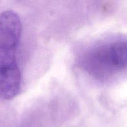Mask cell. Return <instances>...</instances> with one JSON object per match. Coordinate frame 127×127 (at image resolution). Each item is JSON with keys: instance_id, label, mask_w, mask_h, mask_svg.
Instances as JSON below:
<instances>
[{"instance_id": "obj_1", "label": "cell", "mask_w": 127, "mask_h": 127, "mask_svg": "<svg viewBox=\"0 0 127 127\" xmlns=\"http://www.w3.org/2000/svg\"><path fill=\"white\" fill-rule=\"evenodd\" d=\"M96 68L106 72L127 71V39H120L96 51L92 57Z\"/></svg>"}, {"instance_id": "obj_2", "label": "cell", "mask_w": 127, "mask_h": 127, "mask_svg": "<svg viewBox=\"0 0 127 127\" xmlns=\"http://www.w3.org/2000/svg\"><path fill=\"white\" fill-rule=\"evenodd\" d=\"M21 86V73L16 53L0 52V97L10 100L18 94Z\"/></svg>"}, {"instance_id": "obj_3", "label": "cell", "mask_w": 127, "mask_h": 127, "mask_svg": "<svg viewBox=\"0 0 127 127\" xmlns=\"http://www.w3.org/2000/svg\"><path fill=\"white\" fill-rule=\"evenodd\" d=\"M22 33V23L17 13L7 10L0 14V52L16 53Z\"/></svg>"}]
</instances>
